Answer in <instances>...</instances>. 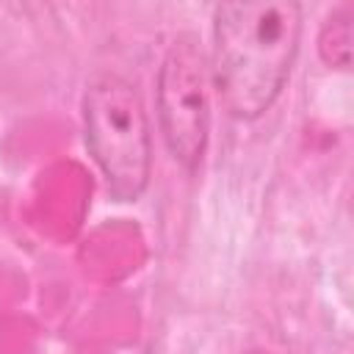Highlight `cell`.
Listing matches in <instances>:
<instances>
[{
  "instance_id": "cell-1",
  "label": "cell",
  "mask_w": 354,
  "mask_h": 354,
  "mask_svg": "<svg viewBox=\"0 0 354 354\" xmlns=\"http://www.w3.org/2000/svg\"><path fill=\"white\" fill-rule=\"evenodd\" d=\"M301 39V6L243 0L213 8L210 77L235 119L263 116L282 94Z\"/></svg>"
},
{
  "instance_id": "cell-2",
  "label": "cell",
  "mask_w": 354,
  "mask_h": 354,
  "mask_svg": "<svg viewBox=\"0 0 354 354\" xmlns=\"http://www.w3.org/2000/svg\"><path fill=\"white\" fill-rule=\"evenodd\" d=\"M86 144L119 202H136L152 174L149 119L136 86L116 75L100 72L83 91Z\"/></svg>"
},
{
  "instance_id": "cell-3",
  "label": "cell",
  "mask_w": 354,
  "mask_h": 354,
  "mask_svg": "<svg viewBox=\"0 0 354 354\" xmlns=\"http://www.w3.org/2000/svg\"><path fill=\"white\" fill-rule=\"evenodd\" d=\"M155 94L166 149L194 174L210 138V69L191 36H180L166 50L158 66Z\"/></svg>"
},
{
  "instance_id": "cell-4",
  "label": "cell",
  "mask_w": 354,
  "mask_h": 354,
  "mask_svg": "<svg viewBox=\"0 0 354 354\" xmlns=\"http://www.w3.org/2000/svg\"><path fill=\"white\" fill-rule=\"evenodd\" d=\"M318 53L326 66L348 69L351 64V11L348 8L335 11L324 22L318 33Z\"/></svg>"
},
{
  "instance_id": "cell-5",
  "label": "cell",
  "mask_w": 354,
  "mask_h": 354,
  "mask_svg": "<svg viewBox=\"0 0 354 354\" xmlns=\"http://www.w3.org/2000/svg\"><path fill=\"white\" fill-rule=\"evenodd\" d=\"M249 354H271V351H249Z\"/></svg>"
}]
</instances>
